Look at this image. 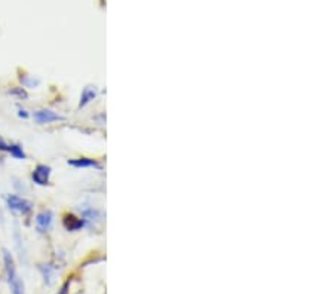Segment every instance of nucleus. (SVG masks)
<instances>
[{"label":"nucleus","mask_w":334,"mask_h":294,"mask_svg":"<svg viewBox=\"0 0 334 294\" xmlns=\"http://www.w3.org/2000/svg\"><path fill=\"white\" fill-rule=\"evenodd\" d=\"M3 262H5V269H6V275H8V282L11 287L12 294H25L24 290V282L20 278V275L17 273L15 269V262L14 257L8 250H3Z\"/></svg>","instance_id":"1"},{"label":"nucleus","mask_w":334,"mask_h":294,"mask_svg":"<svg viewBox=\"0 0 334 294\" xmlns=\"http://www.w3.org/2000/svg\"><path fill=\"white\" fill-rule=\"evenodd\" d=\"M6 204H8V207H9L11 210L17 211V212H21V214H27V212H30L31 208H33V204H31L30 201H27V199H24V198H20V196H17V195H9V196H6Z\"/></svg>","instance_id":"2"},{"label":"nucleus","mask_w":334,"mask_h":294,"mask_svg":"<svg viewBox=\"0 0 334 294\" xmlns=\"http://www.w3.org/2000/svg\"><path fill=\"white\" fill-rule=\"evenodd\" d=\"M49 177H51V167L48 165H37L31 174V178L33 181L36 183V185L39 186H46L49 183Z\"/></svg>","instance_id":"3"},{"label":"nucleus","mask_w":334,"mask_h":294,"mask_svg":"<svg viewBox=\"0 0 334 294\" xmlns=\"http://www.w3.org/2000/svg\"><path fill=\"white\" fill-rule=\"evenodd\" d=\"M52 220H54V214L52 211L46 210V211H42L36 215V228L37 231H39L41 233H45L49 231L51 225H52Z\"/></svg>","instance_id":"4"},{"label":"nucleus","mask_w":334,"mask_h":294,"mask_svg":"<svg viewBox=\"0 0 334 294\" xmlns=\"http://www.w3.org/2000/svg\"><path fill=\"white\" fill-rule=\"evenodd\" d=\"M33 116L37 124H52V122L64 121V116L57 115L55 112H52V110H37Z\"/></svg>","instance_id":"5"},{"label":"nucleus","mask_w":334,"mask_h":294,"mask_svg":"<svg viewBox=\"0 0 334 294\" xmlns=\"http://www.w3.org/2000/svg\"><path fill=\"white\" fill-rule=\"evenodd\" d=\"M63 225L67 231H79L81 228L85 226V222H84V218H78L73 214H65L63 218Z\"/></svg>","instance_id":"6"},{"label":"nucleus","mask_w":334,"mask_h":294,"mask_svg":"<svg viewBox=\"0 0 334 294\" xmlns=\"http://www.w3.org/2000/svg\"><path fill=\"white\" fill-rule=\"evenodd\" d=\"M68 165L76 168H101V165L91 158H79V159H70Z\"/></svg>","instance_id":"7"},{"label":"nucleus","mask_w":334,"mask_h":294,"mask_svg":"<svg viewBox=\"0 0 334 294\" xmlns=\"http://www.w3.org/2000/svg\"><path fill=\"white\" fill-rule=\"evenodd\" d=\"M97 97V89L92 88V86H86L84 91H82V95H81V103H79V108L85 107L86 104H89L92 100H95Z\"/></svg>","instance_id":"8"},{"label":"nucleus","mask_w":334,"mask_h":294,"mask_svg":"<svg viewBox=\"0 0 334 294\" xmlns=\"http://www.w3.org/2000/svg\"><path fill=\"white\" fill-rule=\"evenodd\" d=\"M98 220H101V212L97 211V210H86L84 212V222L86 226H91L94 222H98Z\"/></svg>","instance_id":"9"},{"label":"nucleus","mask_w":334,"mask_h":294,"mask_svg":"<svg viewBox=\"0 0 334 294\" xmlns=\"http://www.w3.org/2000/svg\"><path fill=\"white\" fill-rule=\"evenodd\" d=\"M39 271H41V273L43 275V279H45V282H46L48 285H51V284H52V279H54V275H55L54 269H52L51 266H46V265H41V266H39Z\"/></svg>","instance_id":"10"},{"label":"nucleus","mask_w":334,"mask_h":294,"mask_svg":"<svg viewBox=\"0 0 334 294\" xmlns=\"http://www.w3.org/2000/svg\"><path fill=\"white\" fill-rule=\"evenodd\" d=\"M8 152H9L14 158H17V159H25V153H24L22 147H21L20 144L11 143L9 147H8Z\"/></svg>","instance_id":"11"},{"label":"nucleus","mask_w":334,"mask_h":294,"mask_svg":"<svg viewBox=\"0 0 334 294\" xmlns=\"http://www.w3.org/2000/svg\"><path fill=\"white\" fill-rule=\"evenodd\" d=\"M11 94L20 97L21 100H27V97H28L27 92H25V89H22V88H14V89L11 91Z\"/></svg>","instance_id":"12"},{"label":"nucleus","mask_w":334,"mask_h":294,"mask_svg":"<svg viewBox=\"0 0 334 294\" xmlns=\"http://www.w3.org/2000/svg\"><path fill=\"white\" fill-rule=\"evenodd\" d=\"M21 82H22V85L24 86H36V85H39V81H34V79H27L25 76L24 78H21Z\"/></svg>","instance_id":"13"},{"label":"nucleus","mask_w":334,"mask_h":294,"mask_svg":"<svg viewBox=\"0 0 334 294\" xmlns=\"http://www.w3.org/2000/svg\"><path fill=\"white\" fill-rule=\"evenodd\" d=\"M68 287H70V281H67V282L63 285V288L60 290V293H57V294H67V293H68Z\"/></svg>","instance_id":"14"},{"label":"nucleus","mask_w":334,"mask_h":294,"mask_svg":"<svg viewBox=\"0 0 334 294\" xmlns=\"http://www.w3.org/2000/svg\"><path fill=\"white\" fill-rule=\"evenodd\" d=\"M8 147H9V144L8 143H5L2 138H0V150H3V152H8Z\"/></svg>","instance_id":"15"},{"label":"nucleus","mask_w":334,"mask_h":294,"mask_svg":"<svg viewBox=\"0 0 334 294\" xmlns=\"http://www.w3.org/2000/svg\"><path fill=\"white\" fill-rule=\"evenodd\" d=\"M18 115H20L21 118H28V113L25 112V110H21V108L18 110Z\"/></svg>","instance_id":"16"}]
</instances>
